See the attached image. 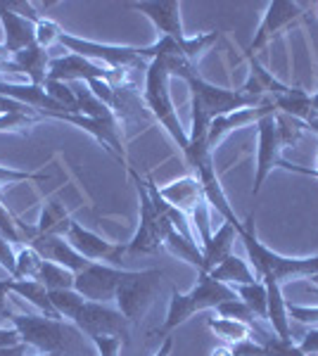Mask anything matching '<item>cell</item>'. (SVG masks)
I'll return each instance as SVG.
<instances>
[{
	"label": "cell",
	"instance_id": "f35d334b",
	"mask_svg": "<svg viewBox=\"0 0 318 356\" xmlns=\"http://www.w3.org/2000/svg\"><path fill=\"white\" fill-rule=\"evenodd\" d=\"M17 344H22V337L17 328H0V349L17 347Z\"/></svg>",
	"mask_w": 318,
	"mask_h": 356
},
{
	"label": "cell",
	"instance_id": "60d3db41",
	"mask_svg": "<svg viewBox=\"0 0 318 356\" xmlns=\"http://www.w3.org/2000/svg\"><path fill=\"white\" fill-rule=\"evenodd\" d=\"M171 352H173V337L166 335L164 342L159 344V349L154 352V356H171Z\"/></svg>",
	"mask_w": 318,
	"mask_h": 356
},
{
	"label": "cell",
	"instance_id": "277c9868",
	"mask_svg": "<svg viewBox=\"0 0 318 356\" xmlns=\"http://www.w3.org/2000/svg\"><path fill=\"white\" fill-rule=\"evenodd\" d=\"M171 74L164 67V62L154 57L145 69V88H143V102L152 117L161 124V129H166V134L171 136V140L178 145L181 154L188 150V131L181 126V119L176 114V105L171 97Z\"/></svg>",
	"mask_w": 318,
	"mask_h": 356
},
{
	"label": "cell",
	"instance_id": "7a4b0ae2",
	"mask_svg": "<svg viewBox=\"0 0 318 356\" xmlns=\"http://www.w3.org/2000/svg\"><path fill=\"white\" fill-rule=\"evenodd\" d=\"M238 238L245 245V252L250 257V266L257 271V278L262 275H273L283 285L285 280L292 278H311L318 273V257H304V259H294V257H283L278 252L269 250L264 243H259L257 231H254V216H250L242 228L238 231Z\"/></svg>",
	"mask_w": 318,
	"mask_h": 356
},
{
	"label": "cell",
	"instance_id": "3957f363",
	"mask_svg": "<svg viewBox=\"0 0 318 356\" xmlns=\"http://www.w3.org/2000/svg\"><path fill=\"white\" fill-rule=\"evenodd\" d=\"M230 300H238L233 288L225 283H218V280H214L207 271H202L198 273V285L190 292H186V295L173 290V295L169 300V309H166V321L161 328L154 330V335L166 337L171 330H176L178 325L186 323L190 316L207 312V309H216L218 304L230 302Z\"/></svg>",
	"mask_w": 318,
	"mask_h": 356
},
{
	"label": "cell",
	"instance_id": "ab89813d",
	"mask_svg": "<svg viewBox=\"0 0 318 356\" xmlns=\"http://www.w3.org/2000/svg\"><path fill=\"white\" fill-rule=\"evenodd\" d=\"M8 295H10V290L5 288V283L0 280V318H13V309H10V304H8Z\"/></svg>",
	"mask_w": 318,
	"mask_h": 356
},
{
	"label": "cell",
	"instance_id": "44dd1931",
	"mask_svg": "<svg viewBox=\"0 0 318 356\" xmlns=\"http://www.w3.org/2000/svg\"><path fill=\"white\" fill-rule=\"evenodd\" d=\"M266 285V297H269V325L280 340H292L290 332V316H287V302L283 300V288L273 275H262Z\"/></svg>",
	"mask_w": 318,
	"mask_h": 356
},
{
	"label": "cell",
	"instance_id": "e575fe53",
	"mask_svg": "<svg viewBox=\"0 0 318 356\" xmlns=\"http://www.w3.org/2000/svg\"><path fill=\"white\" fill-rule=\"evenodd\" d=\"M50 174L45 171H22L13 166H0V188L3 186H17V183H45Z\"/></svg>",
	"mask_w": 318,
	"mask_h": 356
},
{
	"label": "cell",
	"instance_id": "c3c4849f",
	"mask_svg": "<svg viewBox=\"0 0 318 356\" xmlns=\"http://www.w3.org/2000/svg\"><path fill=\"white\" fill-rule=\"evenodd\" d=\"M0 81H3V76H0Z\"/></svg>",
	"mask_w": 318,
	"mask_h": 356
},
{
	"label": "cell",
	"instance_id": "7c38bea8",
	"mask_svg": "<svg viewBox=\"0 0 318 356\" xmlns=\"http://www.w3.org/2000/svg\"><path fill=\"white\" fill-rule=\"evenodd\" d=\"M67 243L79 252L81 257H86L88 261H97V264H109V266H119L121 268V261L126 259L129 254V247L126 243H109V240L100 238L97 233L88 231L84 228L81 223L72 221L67 231Z\"/></svg>",
	"mask_w": 318,
	"mask_h": 356
},
{
	"label": "cell",
	"instance_id": "5b68a950",
	"mask_svg": "<svg viewBox=\"0 0 318 356\" xmlns=\"http://www.w3.org/2000/svg\"><path fill=\"white\" fill-rule=\"evenodd\" d=\"M129 176L136 186L138 193V209H141V219H138V231L131 238V243H126L129 247V254H154V252L161 250V243H164L166 233L171 231V221L166 219L164 214L152 204L150 200V193L145 188V178H141L136 171L129 166Z\"/></svg>",
	"mask_w": 318,
	"mask_h": 356
},
{
	"label": "cell",
	"instance_id": "f1b7e54d",
	"mask_svg": "<svg viewBox=\"0 0 318 356\" xmlns=\"http://www.w3.org/2000/svg\"><path fill=\"white\" fill-rule=\"evenodd\" d=\"M233 292L257 314L262 323H269V297H266V285L262 280L250 285H233Z\"/></svg>",
	"mask_w": 318,
	"mask_h": 356
},
{
	"label": "cell",
	"instance_id": "d590c367",
	"mask_svg": "<svg viewBox=\"0 0 318 356\" xmlns=\"http://www.w3.org/2000/svg\"><path fill=\"white\" fill-rule=\"evenodd\" d=\"M60 33H62V26L57 24V22H53V19H48V17H43V19L36 24V45L48 50L50 45L57 43Z\"/></svg>",
	"mask_w": 318,
	"mask_h": 356
},
{
	"label": "cell",
	"instance_id": "5bb4252c",
	"mask_svg": "<svg viewBox=\"0 0 318 356\" xmlns=\"http://www.w3.org/2000/svg\"><path fill=\"white\" fill-rule=\"evenodd\" d=\"M302 17H304L302 3H290V0H273V3H269L262 24H259L257 33H254V41L250 43V48H247L245 55L254 57L259 50H264L266 45L271 43V38L278 36L283 29L297 24Z\"/></svg>",
	"mask_w": 318,
	"mask_h": 356
},
{
	"label": "cell",
	"instance_id": "4316f807",
	"mask_svg": "<svg viewBox=\"0 0 318 356\" xmlns=\"http://www.w3.org/2000/svg\"><path fill=\"white\" fill-rule=\"evenodd\" d=\"M72 216L67 214L65 204H60L57 200H48L43 207V211H40L38 216V223L33 228H36V233H43V235H62L65 238L69 226H72Z\"/></svg>",
	"mask_w": 318,
	"mask_h": 356
},
{
	"label": "cell",
	"instance_id": "8992f818",
	"mask_svg": "<svg viewBox=\"0 0 318 356\" xmlns=\"http://www.w3.org/2000/svg\"><path fill=\"white\" fill-rule=\"evenodd\" d=\"M186 83L190 88V105H193L195 110H200L209 122L216 117H223V114L247 110V107H259L269 102V100H264V97L242 93V90L218 88V86L205 81L200 74H193L190 79H186Z\"/></svg>",
	"mask_w": 318,
	"mask_h": 356
},
{
	"label": "cell",
	"instance_id": "7dc6e473",
	"mask_svg": "<svg viewBox=\"0 0 318 356\" xmlns=\"http://www.w3.org/2000/svg\"><path fill=\"white\" fill-rule=\"evenodd\" d=\"M316 76H318V65H316Z\"/></svg>",
	"mask_w": 318,
	"mask_h": 356
},
{
	"label": "cell",
	"instance_id": "e0dca14e",
	"mask_svg": "<svg viewBox=\"0 0 318 356\" xmlns=\"http://www.w3.org/2000/svg\"><path fill=\"white\" fill-rule=\"evenodd\" d=\"M159 193L166 202H169L171 207H176L178 211H183L188 219H193L200 209L209 207V202H207V197H205V191H202V186L198 181V176L178 178V181L169 183V186L159 188Z\"/></svg>",
	"mask_w": 318,
	"mask_h": 356
},
{
	"label": "cell",
	"instance_id": "9c48e42d",
	"mask_svg": "<svg viewBox=\"0 0 318 356\" xmlns=\"http://www.w3.org/2000/svg\"><path fill=\"white\" fill-rule=\"evenodd\" d=\"M72 323L88 340H93V337H119L126 344L131 335V321L114 304H100V302L86 300L84 307L79 309V314L74 316Z\"/></svg>",
	"mask_w": 318,
	"mask_h": 356
},
{
	"label": "cell",
	"instance_id": "836d02e7",
	"mask_svg": "<svg viewBox=\"0 0 318 356\" xmlns=\"http://www.w3.org/2000/svg\"><path fill=\"white\" fill-rule=\"evenodd\" d=\"M276 126H278V136H280V143L283 147H294L302 138L306 124L299 122V119H292L287 114H280L276 112Z\"/></svg>",
	"mask_w": 318,
	"mask_h": 356
},
{
	"label": "cell",
	"instance_id": "4fadbf2b",
	"mask_svg": "<svg viewBox=\"0 0 318 356\" xmlns=\"http://www.w3.org/2000/svg\"><path fill=\"white\" fill-rule=\"evenodd\" d=\"M259 134V147H257V174H254V186H252V197H257L262 193V186L266 183L271 171L280 164V152L285 150L278 136V126H276V112L266 114L259 119L257 124Z\"/></svg>",
	"mask_w": 318,
	"mask_h": 356
},
{
	"label": "cell",
	"instance_id": "603a6c76",
	"mask_svg": "<svg viewBox=\"0 0 318 356\" xmlns=\"http://www.w3.org/2000/svg\"><path fill=\"white\" fill-rule=\"evenodd\" d=\"M271 102H273L276 112L287 114V117H292V119H299V122H304V124L316 119L314 107H311V95L306 93V90L297 88V86H287V88L283 90L278 97H273Z\"/></svg>",
	"mask_w": 318,
	"mask_h": 356
},
{
	"label": "cell",
	"instance_id": "74e56055",
	"mask_svg": "<svg viewBox=\"0 0 318 356\" xmlns=\"http://www.w3.org/2000/svg\"><path fill=\"white\" fill-rule=\"evenodd\" d=\"M306 356H318V325H314L311 330L304 332V337L297 344Z\"/></svg>",
	"mask_w": 318,
	"mask_h": 356
},
{
	"label": "cell",
	"instance_id": "52a82bcc",
	"mask_svg": "<svg viewBox=\"0 0 318 356\" xmlns=\"http://www.w3.org/2000/svg\"><path fill=\"white\" fill-rule=\"evenodd\" d=\"M57 43L62 48H67L69 53L81 55L90 62L107 67V69H121V72H131V69H143L145 72L150 62L143 55V48H131V45H107V43H95L88 38H79L72 33H60Z\"/></svg>",
	"mask_w": 318,
	"mask_h": 356
},
{
	"label": "cell",
	"instance_id": "83f0119b",
	"mask_svg": "<svg viewBox=\"0 0 318 356\" xmlns=\"http://www.w3.org/2000/svg\"><path fill=\"white\" fill-rule=\"evenodd\" d=\"M209 330L214 332L216 337H221L225 344H238V342H247V340H254V332L250 330V325L240 323L235 318H209L207 321Z\"/></svg>",
	"mask_w": 318,
	"mask_h": 356
},
{
	"label": "cell",
	"instance_id": "ffe728a7",
	"mask_svg": "<svg viewBox=\"0 0 318 356\" xmlns=\"http://www.w3.org/2000/svg\"><path fill=\"white\" fill-rule=\"evenodd\" d=\"M273 112H276V107L271 105V102H266V105L247 107V110H238V112H230V114H223V117L212 119L209 129H207V143H209V147L214 150V147H216L218 143L230 134V131L242 129V126H247V124H257L262 117H266V114H273Z\"/></svg>",
	"mask_w": 318,
	"mask_h": 356
},
{
	"label": "cell",
	"instance_id": "ee69618b",
	"mask_svg": "<svg viewBox=\"0 0 318 356\" xmlns=\"http://www.w3.org/2000/svg\"><path fill=\"white\" fill-rule=\"evenodd\" d=\"M311 107H314V114H316V119H318V93L311 95Z\"/></svg>",
	"mask_w": 318,
	"mask_h": 356
},
{
	"label": "cell",
	"instance_id": "d6986e66",
	"mask_svg": "<svg viewBox=\"0 0 318 356\" xmlns=\"http://www.w3.org/2000/svg\"><path fill=\"white\" fill-rule=\"evenodd\" d=\"M0 26H3L5 33L3 45L10 55L22 53V50L31 48L36 43V24L31 19H26V17L8 10L3 0H0Z\"/></svg>",
	"mask_w": 318,
	"mask_h": 356
},
{
	"label": "cell",
	"instance_id": "f546056e",
	"mask_svg": "<svg viewBox=\"0 0 318 356\" xmlns=\"http://www.w3.org/2000/svg\"><path fill=\"white\" fill-rule=\"evenodd\" d=\"M74 275L69 268L60 266V264H53V261H45L40 264V271L36 275V280L43 285L48 292H55V290H74Z\"/></svg>",
	"mask_w": 318,
	"mask_h": 356
},
{
	"label": "cell",
	"instance_id": "4dcf8cb0",
	"mask_svg": "<svg viewBox=\"0 0 318 356\" xmlns=\"http://www.w3.org/2000/svg\"><path fill=\"white\" fill-rule=\"evenodd\" d=\"M50 302H53L55 312L60 314V318L74 321V316L79 314V309L84 307V297L77 290H55L50 292Z\"/></svg>",
	"mask_w": 318,
	"mask_h": 356
},
{
	"label": "cell",
	"instance_id": "2e32d148",
	"mask_svg": "<svg viewBox=\"0 0 318 356\" xmlns=\"http://www.w3.org/2000/svg\"><path fill=\"white\" fill-rule=\"evenodd\" d=\"M26 247H33L45 261H53V264H60V266L69 268L72 273H79L84 268H88L93 261H88L86 257H81L72 245L67 243V238L62 235H43V233H36L31 240L26 243Z\"/></svg>",
	"mask_w": 318,
	"mask_h": 356
},
{
	"label": "cell",
	"instance_id": "7bdbcfd3",
	"mask_svg": "<svg viewBox=\"0 0 318 356\" xmlns=\"http://www.w3.org/2000/svg\"><path fill=\"white\" fill-rule=\"evenodd\" d=\"M10 57H13V55H10L8 50H5V45H0V65H3V62H8Z\"/></svg>",
	"mask_w": 318,
	"mask_h": 356
},
{
	"label": "cell",
	"instance_id": "bcb514c9",
	"mask_svg": "<svg viewBox=\"0 0 318 356\" xmlns=\"http://www.w3.org/2000/svg\"><path fill=\"white\" fill-rule=\"evenodd\" d=\"M38 356H62V354H38Z\"/></svg>",
	"mask_w": 318,
	"mask_h": 356
},
{
	"label": "cell",
	"instance_id": "9a60e30c",
	"mask_svg": "<svg viewBox=\"0 0 318 356\" xmlns=\"http://www.w3.org/2000/svg\"><path fill=\"white\" fill-rule=\"evenodd\" d=\"M131 10L145 15L161 36L173 41H183L186 31L181 24V3L178 0H143V3H126Z\"/></svg>",
	"mask_w": 318,
	"mask_h": 356
},
{
	"label": "cell",
	"instance_id": "cb8c5ba5",
	"mask_svg": "<svg viewBox=\"0 0 318 356\" xmlns=\"http://www.w3.org/2000/svg\"><path fill=\"white\" fill-rule=\"evenodd\" d=\"M161 250H166L171 257L181 261H188L190 266L198 268V273L207 271V264H205V254H202V245L195 243L193 238H186L183 233H178L176 228H171L166 233L164 243H161Z\"/></svg>",
	"mask_w": 318,
	"mask_h": 356
},
{
	"label": "cell",
	"instance_id": "8fae6325",
	"mask_svg": "<svg viewBox=\"0 0 318 356\" xmlns=\"http://www.w3.org/2000/svg\"><path fill=\"white\" fill-rule=\"evenodd\" d=\"M126 74L121 69H107L97 62H90L81 55L67 53L62 57H50L48 65V79L53 81H65V83H74V81H90V79H102V81L112 83L114 88L117 86L126 83Z\"/></svg>",
	"mask_w": 318,
	"mask_h": 356
},
{
	"label": "cell",
	"instance_id": "ba28073f",
	"mask_svg": "<svg viewBox=\"0 0 318 356\" xmlns=\"http://www.w3.org/2000/svg\"><path fill=\"white\" fill-rule=\"evenodd\" d=\"M161 268H143V271H131L129 280L119 288L114 307L133 323H141L148 316L150 307L157 300L161 290Z\"/></svg>",
	"mask_w": 318,
	"mask_h": 356
},
{
	"label": "cell",
	"instance_id": "ac0fdd59",
	"mask_svg": "<svg viewBox=\"0 0 318 356\" xmlns=\"http://www.w3.org/2000/svg\"><path fill=\"white\" fill-rule=\"evenodd\" d=\"M48 65H50V53L33 43L31 48L15 53L8 62H3L0 65V76L5 72H13L26 76L29 83L33 86H45V81H48Z\"/></svg>",
	"mask_w": 318,
	"mask_h": 356
},
{
	"label": "cell",
	"instance_id": "6da1fadb",
	"mask_svg": "<svg viewBox=\"0 0 318 356\" xmlns=\"http://www.w3.org/2000/svg\"><path fill=\"white\" fill-rule=\"evenodd\" d=\"M10 323L19 332L22 344L38 349V354L72 356L79 347V337L84 335L65 318H50L43 314H15Z\"/></svg>",
	"mask_w": 318,
	"mask_h": 356
},
{
	"label": "cell",
	"instance_id": "d4e9b609",
	"mask_svg": "<svg viewBox=\"0 0 318 356\" xmlns=\"http://www.w3.org/2000/svg\"><path fill=\"white\" fill-rule=\"evenodd\" d=\"M5 288H8L13 295L22 297L26 300L29 304L38 309L43 316H50V318H60V314L55 312L53 302H50V292L38 283V280H17V278H10V280H3Z\"/></svg>",
	"mask_w": 318,
	"mask_h": 356
},
{
	"label": "cell",
	"instance_id": "8d00e7d4",
	"mask_svg": "<svg viewBox=\"0 0 318 356\" xmlns=\"http://www.w3.org/2000/svg\"><path fill=\"white\" fill-rule=\"evenodd\" d=\"M5 8L13 10V13L26 17V19H31L33 24H38L40 19H43V15L38 13V3H24V0H3Z\"/></svg>",
	"mask_w": 318,
	"mask_h": 356
},
{
	"label": "cell",
	"instance_id": "f6af8a7d",
	"mask_svg": "<svg viewBox=\"0 0 318 356\" xmlns=\"http://www.w3.org/2000/svg\"><path fill=\"white\" fill-rule=\"evenodd\" d=\"M309 280H311V283H314V285H318V273H316V275H311Z\"/></svg>",
	"mask_w": 318,
	"mask_h": 356
},
{
	"label": "cell",
	"instance_id": "484cf974",
	"mask_svg": "<svg viewBox=\"0 0 318 356\" xmlns=\"http://www.w3.org/2000/svg\"><path fill=\"white\" fill-rule=\"evenodd\" d=\"M209 275L218 283H225V285H250V283H257V273L254 268L250 266V261L240 259L238 254H230L228 259H223L218 266H214Z\"/></svg>",
	"mask_w": 318,
	"mask_h": 356
},
{
	"label": "cell",
	"instance_id": "b9f144b4",
	"mask_svg": "<svg viewBox=\"0 0 318 356\" xmlns=\"http://www.w3.org/2000/svg\"><path fill=\"white\" fill-rule=\"evenodd\" d=\"M0 356H26V344H17V347L0 349Z\"/></svg>",
	"mask_w": 318,
	"mask_h": 356
},
{
	"label": "cell",
	"instance_id": "30bf717a",
	"mask_svg": "<svg viewBox=\"0 0 318 356\" xmlns=\"http://www.w3.org/2000/svg\"><path fill=\"white\" fill-rule=\"evenodd\" d=\"M129 275H131L129 268L93 261L88 268H84V271L74 275V290L88 302L114 304L119 288L129 280Z\"/></svg>",
	"mask_w": 318,
	"mask_h": 356
},
{
	"label": "cell",
	"instance_id": "d6a6232c",
	"mask_svg": "<svg viewBox=\"0 0 318 356\" xmlns=\"http://www.w3.org/2000/svg\"><path fill=\"white\" fill-rule=\"evenodd\" d=\"M40 264H43V257H40L33 247H24V250L17 254V268H15L13 278H17V280H36V275L40 271Z\"/></svg>",
	"mask_w": 318,
	"mask_h": 356
},
{
	"label": "cell",
	"instance_id": "1f68e13d",
	"mask_svg": "<svg viewBox=\"0 0 318 356\" xmlns=\"http://www.w3.org/2000/svg\"><path fill=\"white\" fill-rule=\"evenodd\" d=\"M45 93H48L57 105L62 107L67 114H79V102H77V95H74L72 86L65 83V81H53V79H48L45 81Z\"/></svg>",
	"mask_w": 318,
	"mask_h": 356
},
{
	"label": "cell",
	"instance_id": "7402d4cb",
	"mask_svg": "<svg viewBox=\"0 0 318 356\" xmlns=\"http://www.w3.org/2000/svg\"><path fill=\"white\" fill-rule=\"evenodd\" d=\"M235 238H238V228H235L233 223L223 221L221 228H218L216 233H212L207 243H202V254H205L207 273H209L214 266H218L223 259H228V257L233 254Z\"/></svg>",
	"mask_w": 318,
	"mask_h": 356
}]
</instances>
